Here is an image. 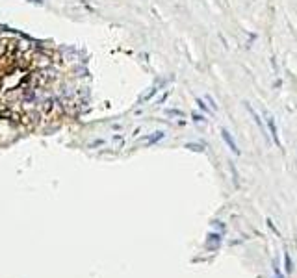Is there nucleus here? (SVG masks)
Masks as SVG:
<instances>
[{
  "label": "nucleus",
  "instance_id": "f257e3e1",
  "mask_svg": "<svg viewBox=\"0 0 297 278\" xmlns=\"http://www.w3.org/2000/svg\"><path fill=\"white\" fill-rule=\"evenodd\" d=\"M221 135H223V139H225V143L230 147V150H232L234 154H240V148L236 147V143H234V139L230 137V134H228V132H226V130H221Z\"/></svg>",
  "mask_w": 297,
  "mask_h": 278
},
{
  "label": "nucleus",
  "instance_id": "f03ea898",
  "mask_svg": "<svg viewBox=\"0 0 297 278\" xmlns=\"http://www.w3.org/2000/svg\"><path fill=\"white\" fill-rule=\"evenodd\" d=\"M267 124H269V130H271V137H273V141H275V145H277V147H280L279 134H277V128H275V121H273V117H271V115L267 117Z\"/></svg>",
  "mask_w": 297,
  "mask_h": 278
},
{
  "label": "nucleus",
  "instance_id": "7ed1b4c3",
  "mask_svg": "<svg viewBox=\"0 0 297 278\" xmlns=\"http://www.w3.org/2000/svg\"><path fill=\"white\" fill-rule=\"evenodd\" d=\"M284 261H286V273L290 275V273L294 271V261H292V258H290L288 252H284Z\"/></svg>",
  "mask_w": 297,
  "mask_h": 278
},
{
  "label": "nucleus",
  "instance_id": "20e7f679",
  "mask_svg": "<svg viewBox=\"0 0 297 278\" xmlns=\"http://www.w3.org/2000/svg\"><path fill=\"white\" fill-rule=\"evenodd\" d=\"M197 104H199V108H201V109H204V111H208V108H206V106L202 104V100H201V98H197Z\"/></svg>",
  "mask_w": 297,
  "mask_h": 278
}]
</instances>
